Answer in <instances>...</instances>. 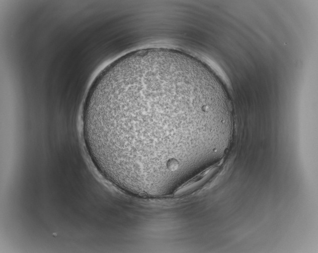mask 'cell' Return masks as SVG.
I'll return each mask as SVG.
<instances>
[{
    "label": "cell",
    "mask_w": 318,
    "mask_h": 253,
    "mask_svg": "<svg viewBox=\"0 0 318 253\" xmlns=\"http://www.w3.org/2000/svg\"><path fill=\"white\" fill-rule=\"evenodd\" d=\"M189 77L181 64L164 58L122 61L102 72L82 116L90 156L120 172L181 164Z\"/></svg>",
    "instance_id": "cell-1"
}]
</instances>
